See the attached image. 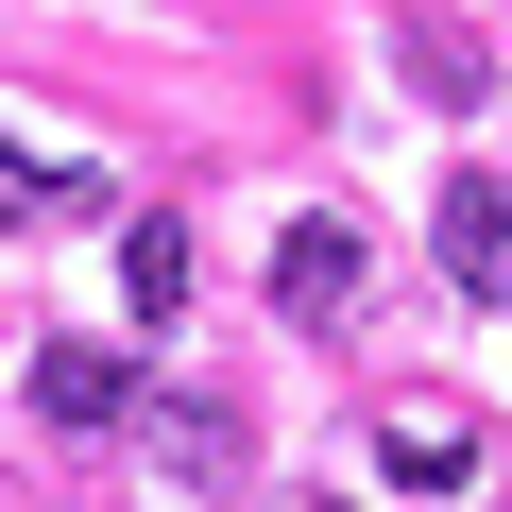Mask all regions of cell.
<instances>
[{
  "label": "cell",
  "mask_w": 512,
  "mask_h": 512,
  "mask_svg": "<svg viewBox=\"0 0 512 512\" xmlns=\"http://www.w3.org/2000/svg\"><path fill=\"white\" fill-rule=\"evenodd\" d=\"M376 461H393L410 495H461V478L495 461V427H478V410H444V393H393V410H376Z\"/></svg>",
  "instance_id": "1"
},
{
  "label": "cell",
  "mask_w": 512,
  "mask_h": 512,
  "mask_svg": "<svg viewBox=\"0 0 512 512\" xmlns=\"http://www.w3.org/2000/svg\"><path fill=\"white\" fill-rule=\"evenodd\" d=\"M444 291L512 308V188H478V171H444Z\"/></svg>",
  "instance_id": "2"
},
{
  "label": "cell",
  "mask_w": 512,
  "mask_h": 512,
  "mask_svg": "<svg viewBox=\"0 0 512 512\" xmlns=\"http://www.w3.org/2000/svg\"><path fill=\"white\" fill-rule=\"evenodd\" d=\"M342 291H359V222L308 205V222L274 239V308H291V325H342Z\"/></svg>",
  "instance_id": "3"
},
{
  "label": "cell",
  "mask_w": 512,
  "mask_h": 512,
  "mask_svg": "<svg viewBox=\"0 0 512 512\" xmlns=\"http://www.w3.org/2000/svg\"><path fill=\"white\" fill-rule=\"evenodd\" d=\"M35 427H137V376L103 342H35Z\"/></svg>",
  "instance_id": "4"
},
{
  "label": "cell",
  "mask_w": 512,
  "mask_h": 512,
  "mask_svg": "<svg viewBox=\"0 0 512 512\" xmlns=\"http://www.w3.org/2000/svg\"><path fill=\"white\" fill-rule=\"evenodd\" d=\"M120 274H137V308H154V325H171V308H188V222H171V205H154V222H137V239H120Z\"/></svg>",
  "instance_id": "5"
},
{
  "label": "cell",
  "mask_w": 512,
  "mask_h": 512,
  "mask_svg": "<svg viewBox=\"0 0 512 512\" xmlns=\"http://www.w3.org/2000/svg\"><path fill=\"white\" fill-rule=\"evenodd\" d=\"M410 86H427V103H478V86H495V69H478V52H461V35H410Z\"/></svg>",
  "instance_id": "6"
},
{
  "label": "cell",
  "mask_w": 512,
  "mask_h": 512,
  "mask_svg": "<svg viewBox=\"0 0 512 512\" xmlns=\"http://www.w3.org/2000/svg\"><path fill=\"white\" fill-rule=\"evenodd\" d=\"M35 188H52V171H18V154H0V239H18V222H35Z\"/></svg>",
  "instance_id": "7"
},
{
  "label": "cell",
  "mask_w": 512,
  "mask_h": 512,
  "mask_svg": "<svg viewBox=\"0 0 512 512\" xmlns=\"http://www.w3.org/2000/svg\"><path fill=\"white\" fill-rule=\"evenodd\" d=\"M308 512H342V495H308Z\"/></svg>",
  "instance_id": "8"
}]
</instances>
